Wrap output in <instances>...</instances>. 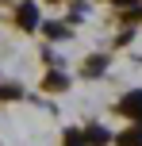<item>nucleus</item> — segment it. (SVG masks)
<instances>
[{
	"label": "nucleus",
	"instance_id": "0eeeda50",
	"mask_svg": "<svg viewBox=\"0 0 142 146\" xmlns=\"http://www.w3.org/2000/svg\"><path fill=\"white\" fill-rule=\"evenodd\" d=\"M65 85V77H58V73H50V77H46V88H61Z\"/></svg>",
	"mask_w": 142,
	"mask_h": 146
},
{
	"label": "nucleus",
	"instance_id": "423d86ee",
	"mask_svg": "<svg viewBox=\"0 0 142 146\" xmlns=\"http://www.w3.org/2000/svg\"><path fill=\"white\" fill-rule=\"evenodd\" d=\"M81 142H89L81 131H69V135H65V146H81Z\"/></svg>",
	"mask_w": 142,
	"mask_h": 146
},
{
	"label": "nucleus",
	"instance_id": "6e6552de",
	"mask_svg": "<svg viewBox=\"0 0 142 146\" xmlns=\"http://www.w3.org/2000/svg\"><path fill=\"white\" fill-rule=\"evenodd\" d=\"M112 4H123V8H131V4H135V0H112Z\"/></svg>",
	"mask_w": 142,
	"mask_h": 146
},
{
	"label": "nucleus",
	"instance_id": "20e7f679",
	"mask_svg": "<svg viewBox=\"0 0 142 146\" xmlns=\"http://www.w3.org/2000/svg\"><path fill=\"white\" fill-rule=\"evenodd\" d=\"M85 139H89L92 146H104V142H108V131H104V127H89V131H85Z\"/></svg>",
	"mask_w": 142,
	"mask_h": 146
},
{
	"label": "nucleus",
	"instance_id": "f257e3e1",
	"mask_svg": "<svg viewBox=\"0 0 142 146\" xmlns=\"http://www.w3.org/2000/svg\"><path fill=\"white\" fill-rule=\"evenodd\" d=\"M119 111H123V115H131V119H138V123H142V92H127V96L119 100Z\"/></svg>",
	"mask_w": 142,
	"mask_h": 146
},
{
	"label": "nucleus",
	"instance_id": "7ed1b4c3",
	"mask_svg": "<svg viewBox=\"0 0 142 146\" xmlns=\"http://www.w3.org/2000/svg\"><path fill=\"white\" fill-rule=\"evenodd\" d=\"M19 23H23V27H35V23H38L35 4H23V8H19Z\"/></svg>",
	"mask_w": 142,
	"mask_h": 146
},
{
	"label": "nucleus",
	"instance_id": "39448f33",
	"mask_svg": "<svg viewBox=\"0 0 142 146\" xmlns=\"http://www.w3.org/2000/svg\"><path fill=\"white\" fill-rule=\"evenodd\" d=\"M46 35H50V38H65V35H69V31H65V27H61V23H46Z\"/></svg>",
	"mask_w": 142,
	"mask_h": 146
},
{
	"label": "nucleus",
	"instance_id": "f03ea898",
	"mask_svg": "<svg viewBox=\"0 0 142 146\" xmlns=\"http://www.w3.org/2000/svg\"><path fill=\"white\" fill-rule=\"evenodd\" d=\"M119 146H142V123L131 127V131H123L119 135Z\"/></svg>",
	"mask_w": 142,
	"mask_h": 146
}]
</instances>
